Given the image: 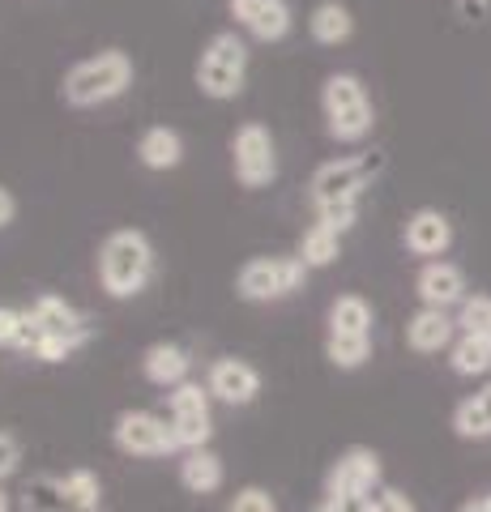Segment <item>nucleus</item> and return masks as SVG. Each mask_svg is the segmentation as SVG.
<instances>
[{"label":"nucleus","mask_w":491,"mask_h":512,"mask_svg":"<svg viewBox=\"0 0 491 512\" xmlns=\"http://www.w3.org/2000/svg\"><path fill=\"white\" fill-rule=\"evenodd\" d=\"M94 338L90 316L69 303L65 295L43 291L35 295V303L26 308V329L18 342V355L39 359V363H69L77 350H86Z\"/></svg>","instance_id":"obj_1"},{"label":"nucleus","mask_w":491,"mask_h":512,"mask_svg":"<svg viewBox=\"0 0 491 512\" xmlns=\"http://www.w3.org/2000/svg\"><path fill=\"white\" fill-rule=\"evenodd\" d=\"M94 274L107 299L129 303L137 295L150 291V282L158 274V248L141 227H116L99 239L94 252Z\"/></svg>","instance_id":"obj_2"},{"label":"nucleus","mask_w":491,"mask_h":512,"mask_svg":"<svg viewBox=\"0 0 491 512\" xmlns=\"http://www.w3.org/2000/svg\"><path fill=\"white\" fill-rule=\"evenodd\" d=\"M133 82H137L133 56L124 47H99V52H90L65 69V77H60V103L73 111H94L124 99Z\"/></svg>","instance_id":"obj_3"},{"label":"nucleus","mask_w":491,"mask_h":512,"mask_svg":"<svg viewBox=\"0 0 491 512\" xmlns=\"http://www.w3.org/2000/svg\"><path fill=\"white\" fill-rule=\"evenodd\" d=\"M380 171H385V154L380 150H359V154H342L321 163L308 180L312 214L338 210V205H363V192L380 180Z\"/></svg>","instance_id":"obj_4"},{"label":"nucleus","mask_w":491,"mask_h":512,"mask_svg":"<svg viewBox=\"0 0 491 512\" xmlns=\"http://www.w3.org/2000/svg\"><path fill=\"white\" fill-rule=\"evenodd\" d=\"M321 120L329 141L338 146H359L376 128V107L372 94L363 86L359 73H329L321 82Z\"/></svg>","instance_id":"obj_5"},{"label":"nucleus","mask_w":491,"mask_h":512,"mask_svg":"<svg viewBox=\"0 0 491 512\" xmlns=\"http://www.w3.org/2000/svg\"><path fill=\"white\" fill-rule=\"evenodd\" d=\"M193 82L210 103L240 99L248 86V43L240 30H214V35L201 43Z\"/></svg>","instance_id":"obj_6"},{"label":"nucleus","mask_w":491,"mask_h":512,"mask_svg":"<svg viewBox=\"0 0 491 512\" xmlns=\"http://www.w3.org/2000/svg\"><path fill=\"white\" fill-rule=\"evenodd\" d=\"M312 269L299 261V252H265V256H248L235 269V295L244 303H282L295 291H304Z\"/></svg>","instance_id":"obj_7"},{"label":"nucleus","mask_w":491,"mask_h":512,"mask_svg":"<svg viewBox=\"0 0 491 512\" xmlns=\"http://www.w3.org/2000/svg\"><path fill=\"white\" fill-rule=\"evenodd\" d=\"M231 175L244 192H265L278 180V137L269 133V124L244 120L231 133Z\"/></svg>","instance_id":"obj_8"},{"label":"nucleus","mask_w":491,"mask_h":512,"mask_svg":"<svg viewBox=\"0 0 491 512\" xmlns=\"http://www.w3.org/2000/svg\"><path fill=\"white\" fill-rule=\"evenodd\" d=\"M112 444H116V453L137 457V461L180 457L171 419H163V414H154V410H120L112 419Z\"/></svg>","instance_id":"obj_9"},{"label":"nucleus","mask_w":491,"mask_h":512,"mask_svg":"<svg viewBox=\"0 0 491 512\" xmlns=\"http://www.w3.org/2000/svg\"><path fill=\"white\" fill-rule=\"evenodd\" d=\"M167 419H171V431H176L180 453L184 448H205L214 440V397H210V389L197 384V380L171 389L167 393Z\"/></svg>","instance_id":"obj_10"},{"label":"nucleus","mask_w":491,"mask_h":512,"mask_svg":"<svg viewBox=\"0 0 491 512\" xmlns=\"http://www.w3.org/2000/svg\"><path fill=\"white\" fill-rule=\"evenodd\" d=\"M380 483H385V466H380V453L368 444H351L329 461L325 470V495H372Z\"/></svg>","instance_id":"obj_11"},{"label":"nucleus","mask_w":491,"mask_h":512,"mask_svg":"<svg viewBox=\"0 0 491 512\" xmlns=\"http://www.w3.org/2000/svg\"><path fill=\"white\" fill-rule=\"evenodd\" d=\"M205 389H210L214 402L240 410V406L257 402L261 389H265V380H261V372H257V367H252L248 359L223 355V359H214L210 367H205Z\"/></svg>","instance_id":"obj_12"},{"label":"nucleus","mask_w":491,"mask_h":512,"mask_svg":"<svg viewBox=\"0 0 491 512\" xmlns=\"http://www.w3.org/2000/svg\"><path fill=\"white\" fill-rule=\"evenodd\" d=\"M227 13L257 43H282L295 30V13L287 0H227Z\"/></svg>","instance_id":"obj_13"},{"label":"nucleus","mask_w":491,"mask_h":512,"mask_svg":"<svg viewBox=\"0 0 491 512\" xmlns=\"http://www.w3.org/2000/svg\"><path fill=\"white\" fill-rule=\"evenodd\" d=\"M453 222L445 210H436V205H423V210H415L406 218L402 227V244L410 256H423V261H440L449 248H453Z\"/></svg>","instance_id":"obj_14"},{"label":"nucleus","mask_w":491,"mask_h":512,"mask_svg":"<svg viewBox=\"0 0 491 512\" xmlns=\"http://www.w3.org/2000/svg\"><path fill=\"white\" fill-rule=\"evenodd\" d=\"M466 274H462V265H453V261H423V269L415 274V295L419 303H427V308H462L466 303Z\"/></svg>","instance_id":"obj_15"},{"label":"nucleus","mask_w":491,"mask_h":512,"mask_svg":"<svg viewBox=\"0 0 491 512\" xmlns=\"http://www.w3.org/2000/svg\"><path fill=\"white\" fill-rule=\"evenodd\" d=\"M141 376L154 389H180V384L193 380V350L180 342H150L141 350Z\"/></svg>","instance_id":"obj_16"},{"label":"nucleus","mask_w":491,"mask_h":512,"mask_svg":"<svg viewBox=\"0 0 491 512\" xmlns=\"http://www.w3.org/2000/svg\"><path fill=\"white\" fill-rule=\"evenodd\" d=\"M457 342V316H449L445 308H427L419 303V312H410L406 320V346L415 355H440Z\"/></svg>","instance_id":"obj_17"},{"label":"nucleus","mask_w":491,"mask_h":512,"mask_svg":"<svg viewBox=\"0 0 491 512\" xmlns=\"http://www.w3.org/2000/svg\"><path fill=\"white\" fill-rule=\"evenodd\" d=\"M176 478L188 495H218L227 483V461L214 453L210 444L205 448H184L176 461Z\"/></svg>","instance_id":"obj_18"},{"label":"nucleus","mask_w":491,"mask_h":512,"mask_svg":"<svg viewBox=\"0 0 491 512\" xmlns=\"http://www.w3.org/2000/svg\"><path fill=\"white\" fill-rule=\"evenodd\" d=\"M184 133L180 128H171V124H150V128H141V137H137V163L154 171V175H163V171H176L184 163Z\"/></svg>","instance_id":"obj_19"},{"label":"nucleus","mask_w":491,"mask_h":512,"mask_svg":"<svg viewBox=\"0 0 491 512\" xmlns=\"http://www.w3.org/2000/svg\"><path fill=\"white\" fill-rule=\"evenodd\" d=\"M372 325H376V308L372 299H363L359 291H346L329 303V316H325V333H346V338H372Z\"/></svg>","instance_id":"obj_20"},{"label":"nucleus","mask_w":491,"mask_h":512,"mask_svg":"<svg viewBox=\"0 0 491 512\" xmlns=\"http://www.w3.org/2000/svg\"><path fill=\"white\" fill-rule=\"evenodd\" d=\"M308 35L321 47H342L355 39V13L342 0H316L308 13Z\"/></svg>","instance_id":"obj_21"},{"label":"nucleus","mask_w":491,"mask_h":512,"mask_svg":"<svg viewBox=\"0 0 491 512\" xmlns=\"http://www.w3.org/2000/svg\"><path fill=\"white\" fill-rule=\"evenodd\" d=\"M449 427L457 440H491V384L474 389L470 397H462V402L453 406Z\"/></svg>","instance_id":"obj_22"},{"label":"nucleus","mask_w":491,"mask_h":512,"mask_svg":"<svg viewBox=\"0 0 491 512\" xmlns=\"http://www.w3.org/2000/svg\"><path fill=\"white\" fill-rule=\"evenodd\" d=\"M299 261H304L308 269H329L342 256V231L325 227V222H312V227L299 235Z\"/></svg>","instance_id":"obj_23"},{"label":"nucleus","mask_w":491,"mask_h":512,"mask_svg":"<svg viewBox=\"0 0 491 512\" xmlns=\"http://www.w3.org/2000/svg\"><path fill=\"white\" fill-rule=\"evenodd\" d=\"M449 367L453 376H487L491 372V342L483 333H457V342L449 346Z\"/></svg>","instance_id":"obj_24"},{"label":"nucleus","mask_w":491,"mask_h":512,"mask_svg":"<svg viewBox=\"0 0 491 512\" xmlns=\"http://www.w3.org/2000/svg\"><path fill=\"white\" fill-rule=\"evenodd\" d=\"M22 512H82L65 491H60L56 474H35L22 487Z\"/></svg>","instance_id":"obj_25"},{"label":"nucleus","mask_w":491,"mask_h":512,"mask_svg":"<svg viewBox=\"0 0 491 512\" xmlns=\"http://www.w3.org/2000/svg\"><path fill=\"white\" fill-rule=\"evenodd\" d=\"M56 478H60V491H65L82 512H103V478L94 470L77 466L69 474H56Z\"/></svg>","instance_id":"obj_26"},{"label":"nucleus","mask_w":491,"mask_h":512,"mask_svg":"<svg viewBox=\"0 0 491 512\" xmlns=\"http://www.w3.org/2000/svg\"><path fill=\"white\" fill-rule=\"evenodd\" d=\"M325 359L338 372H359L372 359V338H346V333H325Z\"/></svg>","instance_id":"obj_27"},{"label":"nucleus","mask_w":491,"mask_h":512,"mask_svg":"<svg viewBox=\"0 0 491 512\" xmlns=\"http://www.w3.org/2000/svg\"><path fill=\"white\" fill-rule=\"evenodd\" d=\"M491 329V295H466L457 308V333H487Z\"/></svg>","instance_id":"obj_28"},{"label":"nucleus","mask_w":491,"mask_h":512,"mask_svg":"<svg viewBox=\"0 0 491 512\" xmlns=\"http://www.w3.org/2000/svg\"><path fill=\"white\" fill-rule=\"evenodd\" d=\"M227 512H278V495L261 483H248L227 500Z\"/></svg>","instance_id":"obj_29"},{"label":"nucleus","mask_w":491,"mask_h":512,"mask_svg":"<svg viewBox=\"0 0 491 512\" xmlns=\"http://www.w3.org/2000/svg\"><path fill=\"white\" fill-rule=\"evenodd\" d=\"M368 512H419V508H415V500H410L402 487H385V483H380L372 491V500H368Z\"/></svg>","instance_id":"obj_30"},{"label":"nucleus","mask_w":491,"mask_h":512,"mask_svg":"<svg viewBox=\"0 0 491 512\" xmlns=\"http://www.w3.org/2000/svg\"><path fill=\"white\" fill-rule=\"evenodd\" d=\"M22 329H26V308H9V303H0V350H18Z\"/></svg>","instance_id":"obj_31"},{"label":"nucleus","mask_w":491,"mask_h":512,"mask_svg":"<svg viewBox=\"0 0 491 512\" xmlns=\"http://www.w3.org/2000/svg\"><path fill=\"white\" fill-rule=\"evenodd\" d=\"M22 470V440L13 431H0V483H9Z\"/></svg>","instance_id":"obj_32"},{"label":"nucleus","mask_w":491,"mask_h":512,"mask_svg":"<svg viewBox=\"0 0 491 512\" xmlns=\"http://www.w3.org/2000/svg\"><path fill=\"white\" fill-rule=\"evenodd\" d=\"M363 214V205H338V210H321L316 214V222H325V227H334V231H355V222Z\"/></svg>","instance_id":"obj_33"},{"label":"nucleus","mask_w":491,"mask_h":512,"mask_svg":"<svg viewBox=\"0 0 491 512\" xmlns=\"http://www.w3.org/2000/svg\"><path fill=\"white\" fill-rule=\"evenodd\" d=\"M368 500L372 495H351V491H342V495H325V508L329 512H368Z\"/></svg>","instance_id":"obj_34"},{"label":"nucleus","mask_w":491,"mask_h":512,"mask_svg":"<svg viewBox=\"0 0 491 512\" xmlns=\"http://www.w3.org/2000/svg\"><path fill=\"white\" fill-rule=\"evenodd\" d=\"M13 222H18V197L9 184H0V231H9Z\"/></svg>","instance_id":"obj_35"},{"label":"nucleus","mask_w":491,"mask_h":512,"mask_svg":"<svg viewBox=\"0 0 491 512\" xmlns=\"http://www.w3.org/2000/svg\"><path fill=\"white\" fill-rule=\"evenodd\" d=\"M457 13H462V18H487L491 13V0H457Z\"/></svg>","instance_id":"obj_36"},{"label":"nucleus","mask_w":491,"mask_h":512,"mask_svg":"<svg viewBox=\"0 0 491 512\" xmlns=\"http://www.w3.org/2000/svg\"><path fill=\"white\" fill-rule=\"evenodd\" d=\"M457 512H491V495H474V500H466Z\"/></svg>","instance_id":"obj_37"},{"label":"nucleus","mask_w":491,"mask_h":512,"mask_svg":"<svg viewBox=\"0 0 491 512\" xmlns=\"http://www.w3.org/2000/svg\"><path fill=\"white\" fill-rule=\"evenodd\" d=\"M0 512H9V495L5 491H0Z\"/></svg>","instance_id":"obj_38"},{"label":"nucleus","mask_w":491,"mask_h":512,"mask_svg":"<svg viewBox=\"0 0 491 512\" xmlns=\"http://www.w3.org/2000/svg\"><path fill=\"white\" fill-rule=\"evenodd\" d=\"M316 512H329V508H325V504H316Z\"/></svg>","instance_id":"obj_39"},{"label":"nucleus","mask_w":491,"mask_h":512,"mask_svg":"<svg viewBox=\"0 0 491 512\" xmlns=\"http://www.w3.org/2000/svg\"><path fill=\"white\" fill-rule=\"evenodd\" d=\"M483 338H487V342H491V329H487V333H483Z\"/></svg>","instance_id":"obj_40"}]
</instances>
